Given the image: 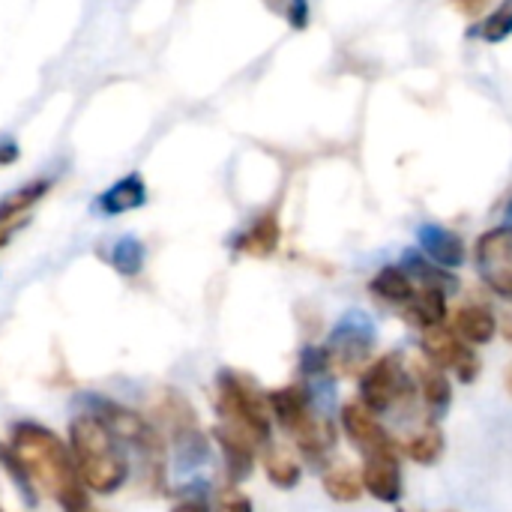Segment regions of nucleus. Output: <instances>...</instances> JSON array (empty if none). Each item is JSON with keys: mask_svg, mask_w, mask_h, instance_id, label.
Listing matches in <instances>:
<instances>
[{"mask_svg": "<svg viewBox=\"0 0 512 512\" xmlns=\"http://www.w3.org/2000/svg\"><path fill=\"white\" fill-rule=\"evenodd\" d=\"M18 156H21V147L15 144V138H9V135H0V168L12 165Z\"/></svg>", "mask_w": 512, "mask_h": 512, "instance_id": "c756f323", "label": "nucleus"}, {"mask_svg": "<svg viewBox=\"0 0 512 512\" xmlns=\"http://www.w3.org/2000/svg\"><path fill=\"white\" fill-rule=\"evenodd\" d=\"M342 426L348 438L363 450V456H399L390 432L381 426L378 414L363 408L360 402H351L342 408Z\"/></svg>", "mask_w": 512, "mask_h": 512, "instance_id": "6e6552de", "label": "nucleus"}, {"mask_svg": "<svg viewBox=\"0 0 512 512\" xmlns=\"http://www.w3.org/2000/svg\"><path fill=\"white\" fill-rule=\"evenodd\" d=\"M417 375H420V393H423V402H426L429 414L432 417H444L447 408H450V402H453V384H450V378L444 375V369H438L432 363L420 366Z\"/></svg>", "mask_w": 512, "mask_h": 512, "instance_id": "412c9836", "label": "nucleus"}, {"mask_svg": "<svg viewBox=\"0 0 512 512\" xmlns=\"http://www.w3.org/2000/svg\"><path fill=\"white\" fill-rule=\"evenodd\" d=\"M171 512H210V507L201 498H189V501H180Z\"/></svg>", "mask_w": 512, "mask_h": 512, "instance_id": "2f4dec72", "label": "nucleus"}, {"mask_svg": "<svg viewBox=\"0 0 512 512\" xmlns=\"http://www.w3.org/2000/svg\"><path fill=\"white\" fill-rule=\"evenodd\" d=\"M147 204V183L138 171L120 177L117 183H111L99 198H96V213L102 216H123L129 210H138Z\"/></svg>", "mask_w": 512, "mask_h": 512, "instance_id": "4468645a", "label": "nucleus"}, {"mask_svg": "<svg viewBox=\"0 0 512 512\" xmlns=\"http://www.w3.org/2000/svg\"><path fill=\"white\" fill-rule=\"evenodd\" d=\"M285 21H288L294 30H306L309 21H312V6H309V0H288Z\"/></svg>", "mask_w": 512, "mask_h": 512, "instance_id": "c85d7f7f", "label": "nucleus"}, {"mask_svg": "<svg viewBox=\"0 0 512 512\" xmlns=\"http://www.w3.org/2000/svg\"><path fill=\"white\" fill-rule=\"evenodd\" d=\"M405 321L417 330H432V327H444L447 321V291L441 288H423L417 291V297L405 306Z\"/></svg>", "mask_w": 512, "mask_h": 512, "instance_id": "f3484780", "label": "nucleus"}, {"mask_svg": "<svg viewBox=\"0 0 512 512\" xmlns=\"http://www.w3.org/2000/svg\"><path fill=\"white\" fill-rule=\"evenodd\" d=\"M69 453L75 471L93 495H114L129 477V462L120 438L99 414H78L69 423Z\"/></svg>", "mask_w": 512, "mask_h": 512, "instance_id": "f03ea898", "label": "nucleus"}, {"mask_svg": "<svg viewBox=\"0 0 512 512\" xmlns=\"http://www.w3.org/2000/svg\"><path fill=\"white\" fill-rule=\"evenodd\" d=\"M477 270L504 300H512V225L486 231L477 240Z\"/></svg>", "mask_w": 512, "mask_h": 512, "instance_id": "423d86ee", "label": "nucleus"}, {"mask_svg": "<svg viewBox=\"0 0 512 512\" xmlns=\"http://www.w3.org/2000/svg\"><path fill=\"white\" fill-rule=\"evenodd\" d=\"M327 348H330L333 366H339L342 372H357L369 360V351H372V327L360 315L342 318V324L330 336V345Z\"/></svg>", "mask_w": 512, "mask_h": 512, "instance_id": "0eeeda50", "label": "nucleus"}, {"mask_svg": "<svg viewBox=\"0 0 512 512\" xmlns=\"http://www.w3.org/2000/svg\"><path fill=\"white\" fill-rule=\"evenodd\" d=\"M279 234H282V231H279V219H276L273 210H267V213H261V216L240 234L237 249L246 252V255H255V258H267V255L276 252Z\"/></svg>", "mask_w": 512, "mask_h": 512, "instance_id": "6ab92c4d", "label": "nucleus"}, {"mask_svg": "<svg viewBox=\"0 0 512 512\" xmlns=\"http://www.w3.org/2000/svg\"><path fill=\"white\" fill-rule=\"evenodd\" d=\"M267 405H270V417L288 432L294 435L303 423H309L315 417L312 411V402H309V393L297 384L291 387H279L267 396Z\"/></svg>", "mask_w": 512, "mask_h": 512, "instance_id": "ddd939ff", "label": "nucleus"}, {"mask_svg": "<svg viewBox=\"0 0 512 512\" xmlns=\"http://www.w3.org/2000/svg\"><path fill=\"white\" fill-rule=\"evenodd\" d=\"M441 453H444V435L435 426H429V429H423V432H417V435H411L405 441V456L411 462H417V465L429 468V465H435L441 459Z\"/></svg>", "mask_w": 512, "mask_h": 512, "instance_id": "b1692460", "label": "nucleus"}, {"mask_svg": "<svg viewBox=\"0 0 512 512\" xmlns=\"http://www.w3.org/2000/svg\"><path fill=\"white\" fill-rule=\"evenodd\" d=\"M51 192V180L39 177L30 180L18 189H12L9 195L0 198V249L15 237L18 228H24L30 222V210Z\"/></svg>", "mask_w": 512, "mask_h": 512, "instance_id": "9d476101", "label": "nucleus"}, {"mask_svg": "<svg viewBox=\"0 0 512 512\" xmlns=\"http://www.w3.org/2000/svg\"><path fill=\"white\" fill-rule=\"evenodd\" d=\"M510 393H512V372H510Z\"/></svg>", "mask_w": 512, "mask_h": 512, "instance_id": "c9c22d12", "label": "nucleus"}, {"mask_svg": "<svg viewBox=\"0 0 512 512\" xmlns=\"http://www.w3.org/2000/svg\"><path fill=\"white\" fill-rule=\"evenodd\" d=\"M264 471L270 483L279 489H294L300 483V462L288 450H270L264 456Z\"/></svg>", "mask_w": 512, "mask_h": 512, "instance_id": "393cba45", "label": "nucleus"}, {"mask_svg": "<svg viewBox=\"0 0 512 512\" xmlns=\"http://www.w3.org/2000/svg\"><path fill=\"white\" fill-rule=\"evenodd\" d=\"M216 441H219V447H222V453H225V465H228V474H231V480L234 483H240V480H246L249 474H252V465H255V441H249L243 432H237V429H231V426H216Z\"/></svg>", "mask_w": 512, "mask_h": 512, "instance_id": "dca6fc26", "label": "nucleus"}, {"mask_svg": "<svg viewBox=\"0 0 512 512\" xmlns=\"http://www.w3.org/2000/svg\"><path fill=\"white\" fill-rule=\"evenodd\" d=\"M507 216H510V222H507V225H512V201L507 204Z\"/></svg>", "mask_w": 512, "mask_h": 512, "instance_id": "f704fd0d", "label": "nucleus"}, {"mask_svg": "<svg viewBox=\"0 0 512 512\" xmlns=\"http://www.w3.org/2000/svg\"><path fill=\"white\" fill-rule=\"evenodd\" d=\"M213 512H252V501L237 489V486H225L216 495Z\"/></svg>", "mask_w": 512, "mask_h": 512, "instance_id": "cd10ccee", "label": "nucleus"}, {"mask_svg": "<svg viewBox=\"0 0 512 512\" xmlns=\"http://www.w3.org/2000/svg\"><path fill=\"white\" fill-rule=\"evenodd\" d=\"M453 330L456 336L471 345V348H480V345H489L498 333V321L492 315L489 306L483 303H471V306H462L453 318Z\"/></svg>", "mask_w": 512, "mask_h": 512, "instance_id": "2eb2a0df", "label": "nucleus"}, {"mask_svg": "<svg viewBox=\"0 0 512 512\" xmlns=\"http://www.w3.org/2000/svg\"><path fill=\"white\" fill-rule=\"evenodd\" d=\"M399 512H408V510H399Z\"/></svg>", "mask_w": 512, "mask_h": 512, "instance_id": "e433bc0d", "label": "nucleus"}, {"mask_svg": "<svg viewBox=\"0 0 512 512\" xmlns=\"http://www.w3.org/2000/svg\"><path fill=\"white\" fill-rule=\"evenodd\" d=\"M471 36H480L483 42H489V45H498V42H504V39H510L512 36V0H504L495 12H489L474 30H471Z\"/></svg>", "mask_w": 512, "mask_h": 512, "instance_id": "a878e982", "label": "nucleus"}, {"mask_svg": "<svg viewBox=\"0 0 512 512\" xmlns=\"http://www.w3.org/2000/svg\"><path fill=\"white\" fill-rule=\"evenodd\" d=\"M363 489L381 501V504H399L402 501V468H399V456H366L363 465Z\"/></svg>", "mask_w": 512, "mask_h": 512, "instance_id": "9b49d317", "label": "nucleus"}, {"mask_svg": "<svg viewBox=\"0 0 512 512\" xmlns=\"http://www.w3.org/2000/svg\"><path fill=\"white\" fill-rule=\"evenodd\" d=\"M504 336H507V342L512 345V318H507V324H504Z\"/></svg>", "mask_w": 512, "mask_h": 512, "instance_id": "72a5a7b5", "label": "nucleus"}, {"mask_svg": "<svg viewBox=\"0 0 512 512\" xmlns=\"http://www.w3.org/2000/svg\"><path fill=\"white\" fill-rule=\"evenodd\" d=\"M144 258H147V252H144V243L138 240V237H132V234H123V237H117L114 243H111V249H108V264L120 273V276H138L141 270H144Z\"/></svg>", "mask_w": 512, "mask_h": 512, "instance_id": "4be33fe9", "label": "nucleus"}, {"mask_svg": "<svg viewBox=\"0 0 512 512\" xmlns=\"http://www.w3.org/2000/svg\"><path fill=\"white\" fill-rule=\"evenodd\" d=\"M486 3L489 0H456V6H459L462 15H480L486 9Z\"/></svg>", "mask_w": 512, "mask_h": 512, "instance_id": "7c9ffc66", "label": "nucleus"}, {"mask_svg": "<svg viewBox=\"0 0 512 512\" xmlns=\"http://www.w3.org/2000/svg\"><path fill=\"white\" fill-rule=\"evenodd\" d=\"M408 393H411V381L402 366V354H387L360 375V405L369 408L372 414L393 411Z\"/></svg>", "mask_w": 512, "mask_h": 512, "instance_id": "20e7f679", "label": "nucleus"}, {"mask_svg": "<svg viewBox=\"0 0 512 512\" xmlns=\"http://www.w3.org/2000/svg\"><path fill=\"white\" fill-rule=\"evenodd\" d=\"M372 294L384 303H393V306H408L414 297H417V288H414V279L405 267H381L375 273V279L369 282Z\"/></svg>", "mask_w": 512, "mask_h": 512, "instance_id": "a211bd4d", "label": "nucleus"}, {"mask_svg": "<svg viewBox=\"0 0 512 512\" xmlns=\"http://www.w3.org/2000/svg\"><path fill=\"white\" fill-rule=\"evenodd\" d=\"M423 354H426V360L432 366L453 369L456 378L465 381V384H471V381L480 378L483 363H480L477 351L471 345H465L456 336V330H450V327H432V330H426L423 333Z\"/></svg>", "mask_w": 512, "mask_h": 512, "instance_id": "39448f33", "label": "nucleus"}, {"mask_svg": "<svg viewBox=\"0 0 512 512\" xmlns=\"http://www.w3.org/2000/svg\"><path fill=\"white\" fill-rule=\"evenodd\" d=\"M216 408L225 426L243 432L249 441L264 447L270 441V405L267 396L258 393V387L237 375V372H219L216 378Z\"/></svg>", "mask_w": 512, "mask_h": 512, "instance_id": "7ed1b4c3", "label": "nucleus"}, {"mask_svg": "<svg viewBox=\"0 0 512 512\" xmlns=\"http://www.w3.org/2000/svg\"><path fill=\"white\" fill-rule=\"evenodd\" d=\"M333 366L330 360V348H318V345H309L300 351V369L306 375H324L327 369Z\"/></svg>", "mask_w": 512, "mask_h": 512, "instance_id": "bb28decb", "label": "nucleus"}, {"mask_svg": "<svg viewBox=\"0 0 512 512\" xmlns=\"http://www.w3.org/2000/svg\"><path fill=\"white\" fill-rule=\"evenodd\" d=\"M324 492L336 501V504H354L363 498V477L345 465H336L324 474Z\"/></svg>", "mask_w": 512, "mask_h": 512, "instance_id": "5701e85b", "label": "nucleus"}, {"mask_svg": "<svg viewBox=\"0 0 512 512\" xmlns=\"http://www.w3.org/2000/svg\"><path fill=\"white\" fill-rule=\"evenodd\" d=\"M99 417L105 420V426L120 438V441H129L138 453L150 456V459H162L165 453V444H162V435L144 420L138 417L135 411H126L120 405H102Z\"/></svg>", "mask_w": 512, "mask_h": 512, "instance_id": "1a4fd4ad", "label": "nucleus"}, {"mask_svg": "<svg viewBox=\"0 0 512 512\" xmlns=\"http://www.w3.org/2000/svg\"><path fill=\"white\" fill-rule=\"evenodd\" d=\"M291 441H294V447H297L306 459H315V462H324V459L333 453V447H336V435H333L330 423L321 420V417H312L309 423H303V426L291 435Z\"/></svg>", "mask_w": 512, "mask_h": 512, "instance_id": "aec40b11", "label": "nucleus"}, {"mask_svg": "<svg viewBox=\"0 0 512 512\" xmlns=\"http://www.w3.org/2000/svg\"><path fill=\"white\" fill-rule=\"evenodd\" d=\"M63 512H102L93 507V501H90V495H81L78 501H72L69 507H63Z\"/></svg>", "mask_w": 512, "mask_h": 512, "instance_id": "473e14b6", "label": "nucleus"}, {"mask_svg": "<svg viewBox=\"0 0 512 512\" xmlns=\"http://www.w3.org/2000/svg\"><path fill=\"white\" fill-rule=\"evenodd\" d=\"M9 456L27 477V483L39 486L48 498H54L60 510L87 495L69 447L51 429L36 423H18L9 438Z\"/></svg>", "mask_w": 512, "mask_h": 512, "instance_id": "f257e3e1", "label": "nucleus"}, {"mask_svg": "<svg viewBox=\"0 0 512 512\" xmlns=\"http://www.w3.org/2000/svg\"><path fill=\"white\" fill-rule=\"evenodd\" d=\"M417 243L423 255L444 270H459L465 264V240L444 225H420Z\"/></svg>", "mask_w": 512, "mask_h": 512, "instance_id": "f8f14e48", "label": "nucleus"}]
</instances>
